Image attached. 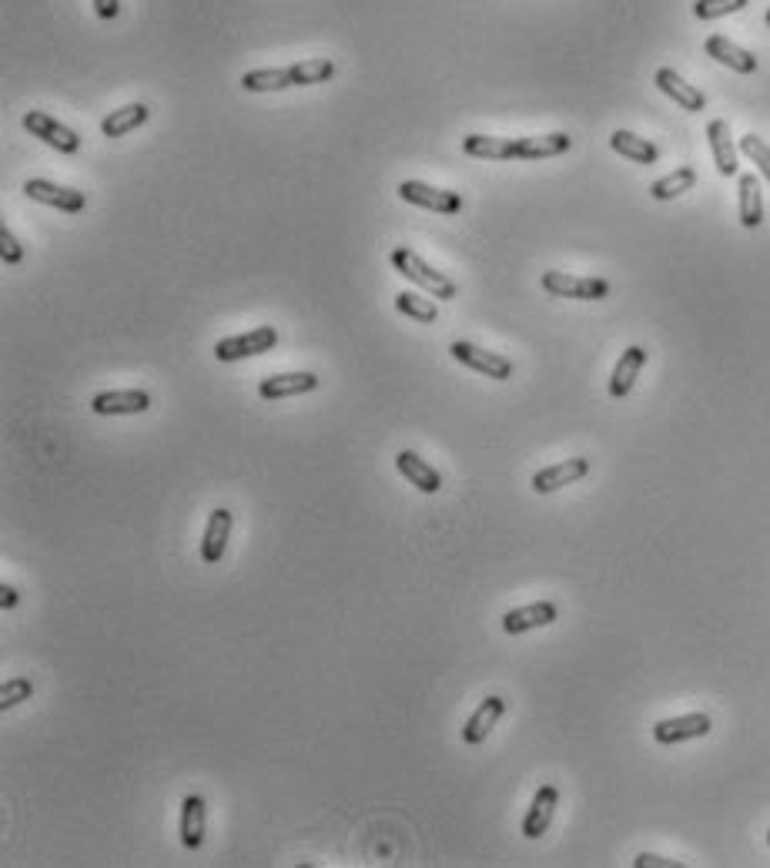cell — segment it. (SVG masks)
<instances>
[{
    "instance_id": "9a60e30c",
    "label": "cell",
    "mask_w": 770,
    "mask_h": 868,
    "mask_svg": "<svg viewBox=\"0 0 770 868\" xmlns=\"http://www.w3.org/2000/svg\"><path fill=\"white\" fill-rule=\"evenodd\" d=\"M556 805H560V791H556V785L539 788L533 795V805H529V812L523 818V835L526 838L546 835V828H550L553 815H556Z\"/></svg>"
},
{
    "instance_id": "e0dca14e",
    "label": "cell",
    "mask_w": 770,
    "mask_h": 868,
    "mask_svg": "<svg viewBox=\"0 0 770 868\" xmlns=\"http://www.w3.org/2000/svg\"><path fill=\"white\" fill-rule=\"evenodd\" d=\"M396 470L406 476V480L416 486L419 493H439V490H442V476L432 470V463L422 460L419 453L399 450V453H396Z\"/></svg>"
},
{
    "instance_id": "484cf974",
    "label": "cell",
    "mask_w": 770,
    "mask_h": 868,
    "mask_svg": "<svg viewBox=\"0 0 770 868\" xmlns=\"http://www.w3.org/2000/svg\"><path fill=\"white\" fill-rule=\"evenodd\" d=\"M462 151L469 158H489V161H506L516 158V138H493V135H466L462 138Z\"/></svg>"
},
{
    "instance_id": "8992f818",
    "label": "cell",
    "mask_w": 770,
    "mask_h": 868,
    "mask_svg": "<svg viewBox=\"0 0 770 868\" xmlns=\"http://www.w3.org/2000/svg\"><path fill=\"white\" fill-rule=\"evenodd\" d=\"M399 198L409 205L429 208V212L439 215H456L462 212V198L459 192H446V188H432L426 181H402L399 185Z\"/></svg>"
},
{
    "instance_id": "603a6c76",
    "label": "cell",
    "mask_w": 770,
    "mask_h": 868,
    "mask_svg": "<svg viewBox=\"0 0 770 868\" xmlns=\"http://www.w3.org/2000/svg\"><path fill=\"white\" fill-rule=\"evenodd\" d=\"M242 88L252 94H268V91H285V88H298L295 68H258L242 74Z\"/></svg>"
},
{
    "instance_id": "ffe728a7",
    "label": "cell",
    "mask_w": 770,
    "mask_h": 868,
    "mask_svg": "<svg viewBox=\"0 0 770 868\" xmlns=\"http://www.w3.org/2000/svg\"><path fill=\"white\" fill-rule=\"evenodd\" d=\"M205 798L201 795H185V801H181V845L185 848H201V842H205Z\"/></svg>"
},
{
    "instance_id": "d6986e66",
    "label": "cell",
    "mask_w": 770,
    "mask_h": 868,
    "mask_svg": "<svg viewBox=\"0 0 770 868\" xmlns=\"http://www.w3.org/2000/svg\"><path fill=\"white\" fill-rule=\"evenodd\" d=\"M643 366H647V349H643V346H630V349L620 356V362H616V369H613V376H610V396H613V399L630 396V389H633V383H637V376H640Z\"/></svg>"
},
{
    "instance_id": "d4e9b609",
    "label": "cell",
    "mask_w": 770,
    "mask_h": 868,
    "mask_svg": "<svg viewBox=\"0 0 770 868\" xmlns=\"http://www.w3.org/2000/svg\"><path fill=\"white\" fill-rule=\"evenodd\" d=\"M740 188V225L744 228H757L764 222V195H760V178L757 175H740L737 178Z\"/></svg>"
},
{
    "instance_id": "ac0fdd59",
    "label": "cell",
    "mask_w": 770,
    "mask_h": 868,
    "mask_svg": "<svg viewBox=\"0 0 770 868\" xmlns=\"http://www.w3.org/2000/svg\"><path fill=\"white\" fill-rule=\"evenodd\" d=\"M704 51H707V57H714V61L727 64V68H734L737 74H754V71H757V57L750 54V51H744V47H737V44L730 41V37H724V34H710L707 44H704Z\"/></svg>"
},
{
    "instance_id": "4316f807",
    "label": "cell",
    "mask_w": 770,
    "mask_h": 868,
    "mask_svg": "<svg viewBox=\"0 0 770 868\" xmlns=\"http://www.w3.org/2000/svg\"><path fill=\"white\" fill-rule=\"evenodd\" d=\"M148 118H151L148 104H141V101L138 104H124V108L111 111L108 118L101 121V131H104V138H124L128 131L141 128Z\"/></svg>"
},
{
    "instance_id": "f1b7e54d",
    "label": "cell",
    "mask_w": 770,
    "mask_h": 868,
    "mask_svg": "<svg viewBox=\"0 0 770 868\" xmlns=\"http://www.w3.org/2000/svg\"><path fill=\"white\" fill-rule=\"evenodd\" d=\"M396 309H399L406 319H416V322H436V319H439L436 302L422 299V295H416V292H399V295H396Z\"/></svg>"
},
{
    "instance_id": "e575fe53",
    "label": "cell",
    "mask_w": 770,
    "mask_h": 868,
    "mask_svg": "<svg viewBox=\"0 0 770 868\" xmlns=\"http://www.w3.org/2000/svg\"><path fill=\"white\" fill-rule=\"evenodd\" d=\"M633 868H683V862H673V858H663L653 852H640L633 858Z\"/></svg>"
},
{
    "instance_id": "836d02e7",
    "label": "cell",
    "mask_w": 770,
    "mask_h": 868,
    "mask_svg": "<svg viewBox=\"0 0 770 868\" xmlns=\"http://www.w3.org/2000/svg\"><path fill=\"white\" fill-rule=\"evenodd\" d=\"M0 259H4V265H21L24 262V245L17 242L11 228H0Z\"/></svg>"
},
{
    "instance_id": "7c38bea8",
    "label": "cell",
    "mask_w": 770,
    "mask_h": 868,
    "mask_svg": "<svg viewBox=\"0 0 770 868\" xmlns=\"http://www.w3.org/2000/svg\"><path fill=\"white\" fill-rule=\"evenodd\" d=\"M319 389V376L315 372H278V376H265L258 383V396L262 399H288V396H305Z\"/></svg>"
},
{
    "instance_id": "4dcf8cb0",
    "label": "cell",
    "mask_w": 770,
    "mask_h": 868,
    "mask_svg": "<svg viewBox=\"0 0 770 868\" xmlns=\"http://www.w3.org/2000/svg\"><path fill=\"white\" fill-rule=\"evenodd\" d=\"M31 694H34L31 677H11V681L0 688V711H11L17 704L31 701Z\"/></svg>"
},
{
    "instance_id": "5b68a950",
    "label": "cell",
    "mask_w": 770,
    "mask_h": 868,
    "mask_svg": "<svg viewBox=\"0 0 770 868\" xmlns=\"http://www.w3.org/2000/svg\"><path fill=\"white\" fill-rule=\"evenodd\" d=\"M24 128L31 131L34 138H41L44 145L61 151V155H77V151H81V138H77L67 124H61V121L51 118V114H44V111H27L24 114Z\"/></svg>"
},
{
    "instance_id": "3957f363",
    "label": "cell",
    "mask_w": 770,
    "mask_h": 868,
    "mask_svg": "<svg viewBox=\"0 0 770 868\" xmlns=\"http://www.w3.org/2000/svg\"><path fill=\"white\" fill-rule=\"evenodd\" d=\"M278 346V329L275 326H258L252 332H242V336H228L215 346V359L218 362H238V359H252L262 356V352H272Z\"/></svg>"
},
{
    "instance_id": "52a82bcc",
    "label": "cell",
    "mask_w": 770,
    "mask_h": 868,
    "mask_svg": "<svg viewBox=\"0 0 770 868\" xmlns=\"http://www.w3.org/2000/svg\"><path fill=\"white\" fill-rule=\"evenodd\" d=\"M24 192L31 195L34 202L51 205V208H57V212H67V215L84 212V205H88L84 192H77V188H67V185H54V181H47V178H27V181H24Z\"/></svg>"
},
{
    "instance_id": "f35d334b",
    "label": "cell",
    "mask_w": 770,
    "mask_h": 868,
    "mask_svg": "<svg viewBox=\"0 0 770 868\" xmlns=\"http://www.w3.org/2000/svg\"><path fill=\"white\" fill-rule=\"evenodd\" d=\"M767 845H770V832H767Z\"/></svg>"
},
{
    "instance_id": "1f68e13d",
    "label": "cell",
    "mask_w": 770,
    "mask_h": 868,
    "mask_svg": "<svg viewBox=\"0 0 770 868\" xmlns=\"http://www.w3.org/2000/svg\"><path fill=\"white\" fill-rule=\"evenodd\" d=\"M744 7H747V0H697L693 14H697L700 21H717V17L737 14V11H744Z\"/></svg>"
},
{
    "instance_id": "2e32d148",
    "label": "cell",
    "mask_w": 770,
    "mask_h": 868,
    "mask_svg": "<svg viewBox=\"0 0 770 868\" xmlns=\"http://www.w3.org/2000/svg\"><path fill=\"white\" fill-rule=\"evenodd\" d=\"M707 141H710V151H714V161H717V171L724 178H734L737 175V155L740 148L734 145V138H730V124L724 118L710 121L707 124Z\"/></svg>"
},
{
    "instance_id": "4fadbf2b",
    "label": "cell",
    "mask_w": 770,
    "mask_h": 868,
    "mask_svg": "<svg viewBox=\"0 0 770 868\" xmlns=\"http://www.w3.org/2000/svg\"><path fill=\"white\" fill-rule=\"evenodd\" d=\"M231 523H235L231 510H225V507L211 510L208 527H205V537H201V560H205V564H211V567L221 564V557H225V550H228Z\"/></svg>"
},
{
    "instance_id": "ba28073f",
    "label": "cell",
    "mask_w": 770,
    "mask_h": 868,
    "mask_svg": "<svg viewBox=\"0 0 770 868\" xmlns=\"http://www.w3.org/2000/svg\"><path fill=\"white\" fill-rule=\"evenodd\" d=\"M710 728H714V721H710V714H680V718H667L660 721L657 728H653V741L657 744H680V741H693V738H707Z\"/></svg>"
},
{
    "instance_id": "7a4b0ae2",
    "label": "cell",
    "mask_w": 770,
    "mask_h": 868,
    "mask_svg": "<svg viewBox=\"0 0 770 868\" xmlns=\"http://www.w3.org/2000/svg\"><path fill=\"white\" fill-rule=\"evenodd\" d=\"M543 289L556 295V299H580V302H596L610 295V282L600 275H570V272H543Z\"/></svg>"
},
{
    "instance_id": "d6a6232c",
    "label": "cell",
    "mask_w": 770,
    "mask_h": 868,
    "mask_svg": "<svg viewBox=\"0 0 770 868\" xmlns=\"http://www.w3.org/2000/svg\"><path fill=\"white\" fill-rule=\"evenodd\" d=\"M737 148H740V155H747L750 161H754V165L760 168V175L770 181V148L764 145V141H760L757 135H744L737 141Z\"/></svg>"
},
{
    "instance_id": "7402d4cb",
    "label": "cell",
    "mask_w": 770,
    "mask_h": 868,
    "mask_svg": "<svg viewBox=\"0 0 770 868\" xmlns=\"http://www.w3.org/2000/svg\"><path fill=\"white\" fill-rule=\"evenodd\" d=\"M573 148V138L566 131H553V135H539V138H516V158L533 161V158H556L566 155Z\"/></svg>"
},
{
    "instance_id": "83f0119b",
    "label": "cell",
    "mask_w": 770,
    "mask_h": 868,
    "mask_svg": "<svg viewBox=\"0 0 770 868\" xmlns=\"http://www.w3.org/2000/svg\"><path fill=\"white\" fill-rule=\"evenodd\" d=\"M693 185H697V171H693V168H677V171H670V175L653 181L650 195L657 198V202H670V198H680L683 192H690Z\"/></svg>"
},
{
    "instance_id": "f546056e",
    "label": "cell",
    "mask_w": 770,
    "mask_h": 868,
    "mask_svg": "<svg viewBox=\"0 0 770 868\" xmlns=\"http://www.w3.org/2000/svg\"><path fill=\"white\" fill-rule=\"evenodd\" d=\"M292 68H295L298 88H308V84H325L335 74V64L329 61V57H315V61L292 64Z\"/></svg>"
},
{
    "instance_id": "cb8c5ba5",
    "label": "cell",
    "mask_w": 770,
    "mask_h": 868,
    "mask_svg": "<svg viewBox=\"0 0 770 868\" xmlns=\"http://www.w3.org/2000/svg\"><path fill=\"white\" fill-rule=\"evenodd\" d=\"M610 148L616 151V155L637 161V165H657V161H660V151H657V145H653V141L637 138L633 131H623V128L610 135Z\"/></svg>"
},
{
    "instance_id": "5bb4252c",
    "label": "cell",
    "mask_w": 770,
    "mask_h": 868,
    "mask_svg": "<svg viewBox=\"0 0 770 868\" xmlns=\"http://www.w3.org/2000/svg\"><path fill=\"white\" fill-rule=\"evenodd\" d=\"M503 714H506V701L499 698V694H489V698L479 704L473 714H469L466 724H462V741H466V744H483Z\"/></svg>"
},
{
    "instance_id": "d590c367",
    "label": "cell",
    "mask_w": 770,
    "mask_h": 868,
    "mask_svg": "<svg viewBox=\"0 0 770 868\" xmlns=\"http://www.w3.org/2000/svg\"><path fill=\"white\" fill-rule=\"evenodd\" d=\"M94 11H98L101 21H114L121 14V0H94Z\"/></svg>"
},
{
    "instance_id": "8fae6325",
    "label": "cell",
    "mask_w": 770,
    "mask_h": 868,
    "mask_svg": "<svg viewBox=\"0 0 770 868\" xmlns=\"http://www.w3.org/2000/svg\"><path fill=\"white\" fill-rule=\"evenodd\" d=\"M556 617H560L556 604H550V600H539V604L506 610V614H503V631L506 634H526V631H536V627H550Z\"/></svg>"
},
{
    "instance_id": "277c9868",
    "label": "cell",
    "mask_w": 770,
    "mask_h": 868,
    "mask_svg": "<svg viewBox=\"0 0 770 868\" xmlns=\"http://www.w3.org/2000/svg\"><path fill=\"white\" fill-rule=\"evenodd\" d=\"M452 359L462 362V366H469L473 372H483L486 379H496V383H506V379H513V359L499 356V352H486L473 346V342H452L449 346Z\"/></svg>"
},
{
    "instance_id": "9c48e42d",
    "label": "cell",
    "mask_w": 770,
    "mask_h": 868,
    "mask_svg": "<svg viewBox=\"0 0 770 868\" xmlns=\"http://www.w3.org/2000/svg\"><path fill=\"white\" fill-rule=\"evenodd\" d=\"M91 409L98 416H138L151 409V396L144 389H108L91 399Z\"/></svg>"
},
{
    "instance_id": "8d00e7d4",
    "label": "cell",
    "mask_w": 770,
    "mask_h": 868,
    "mask_svg": "<svg viewBox=\"0 0 770 868\" xmlns=\"http://www.w3.org/2000/svg\"><path fill=\"white\" fill-rule=\"evenodd\" d=\"M0 607H4V610L17 607V590H14L11 584H4V587H0Z\"/></svg>"
},
{
    "instance_id": "74e56055",
    "label": "cell",
    "mask_w": 770,
    "mask_h": 868,
    "mask_svg": "<svg viewBox=\"0 0 770 868\" xmlns=\"http://www.w3.org/2000/svg\"><path fill=\"white\" fill-rule=\"evenodd\" d=\"M764 21H767V24H770V7H767V14H764Z\"/></svg>"
},
{
    "instance_id": "44dd1931",
    "label": "cell",
    "mask_w": 770,
    "mask_h": 868,
    "mask_svg": "<svg viewBox=\"0 0 770 868\" xmlns=\"http://www.w3.org/2000/svg\"><path fill=\"white\" fill-rule=\"evenodd\" d=\"M653 81H657V88H660L663 94H667V98L677 101L683 111H704L707 98H704V94H700L697 88H693V84L683 81L673 68H660V71H657V78H653Z\"/></svg>"
},
{
    "instance_id": "30bf717a",
    "label": "cell",
    "mask_w": 770,
    "mask_h": 868,
    "mask_svg": "<svg viewBox=\"0 0 770 868\" xmlns=\"http://www.w3.org/2000/svg\"><path fill=\"white\" fill-rule=\"evenodd\" d=\"M586 473H590V460H586V456H573V460H563V463H553V466H546V470H539L533 476V490L556 493V490H563V486L583 480Z\"/></svg>"
},
{
    "instance_id": "6da1fadb",
    "label": "cell",
    "mask_w": 770,
    "mask_h": 868,
    "mask_svg": "<svg viewBox=\"0 0 770 868\" xmlns=\"http://www.w3.org/2000/svg\"><path fill=\"white\" fill-rule=\"evenodd\" d=\"M389 262H392V269L402 275V279H409L412 285H419V289L429 292L432 299H442V302L456 299V292H459L456 282H452L449 275H442V272L432 269V265L422 259V255L412 252V248H406V245L392 248Z\"/></svg>"
}]
</instances>
